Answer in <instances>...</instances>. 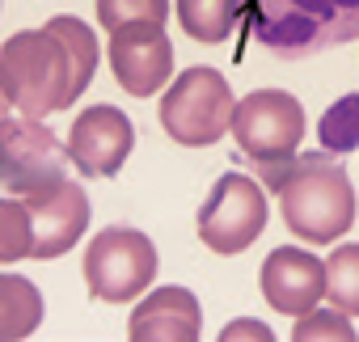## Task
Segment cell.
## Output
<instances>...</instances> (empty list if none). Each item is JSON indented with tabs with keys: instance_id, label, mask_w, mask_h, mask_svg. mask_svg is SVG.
<instances>
[{
	"instance_id": "6da1fadb",
	"label": "cell",
	"mask_w": 359,
	"mask_h": 342,
	"mask_svg": "<svg viewBox=\"0 0 359 342\" xmlns=\"http://www.w3.org/2000/svg\"><path fill=\"white\" fill-rule=\"evenodd\" d=\"M97 72V39L81 18H51L43 30L9 34L0 47V93L13 114L68 110Z\"/></svg>"
},
{
	"instance_id": "7a4b0ae2",
	"label": "cell",
	"mask_w": 359,
	"mask_h": 342,
	"mask_svg": "<svg viewBox=\"0 0 359 342\" xmlns=\"http://www.w3.org/2000/svg\"><path fill=\"white\" fill-rule=\"evenodd\" d=\"M237 34L275 60H309L359 39V0H241Z\"/></svg>"
},
{
	"instance_id": "3957f363",
	"label": "cell",
	"mask_w": 359,
	"mask_h": 342,
	"mask_svg": "<svg viewBox=\"0 0 359 342\" xmlns=\"http://www.w3.org/2000/svg\"><path fill=\"white\" fill-rule=\"evenodd\" d=\"M279 212L292 237L325 245L351 233L355 224V186L334 152H304L292 160L287 178L275 186Z\"/></svg>"
},
{
	"instance_id": "277c9868",
	"label": "cell",
	"mask_w": 359,
	"mask_h": 342,
	"mask_svg": "<svg viewBox=\"0 0 359 342\" xmlns=\"http://www.w3.org/2000/svg\"><path fill=\"white\" fill-rule=\"evenodd\" d=\"M233 135L241 160H250L258 178L275 191L287 178L296 148L304 139V106L283 89H254L233 110Z\"/></svg>"
},
{
	"instance_id": "5b68a950",
	"label": "cell",
	"mask_w": 359,
	"mask_h": 342,
	"mask_svg": "<svg viewBox=\"0 0 359 342\" xmlns=\"http://www.w3.org/2000/svg\"><path fill=\"white\" fill-rule=\"evenodd\" d=\"M233 110H237V97H233L224 72L195 64L165 89L161 127L173 144L208 148V144L224 139V131H233Z\"/></svg>"
},
{
	"instance_id": "8992f818",
	"label": "cell",
	"mask_w": 359,
	"mask_h": 342,
	"mask_svg": "<svg viewBox=\"0 0 359 342\" xmlns=\"http://www.w3.org/2000/svg\"><path fill=\"white\" fill-rule=\"evenodd\" d=\"M85 283L102 304H131L156 283V245L140 228H102L85 249Z\"/></svg>"
},
{
	"instance_id": "52a82bcc",
	"label": "cell",
	"mask_w": 359,
	"mask_h": 342,
	"mask_svg": "<svg viewBox=\"0 0 359 342\" xmlns=\"http://www.w3.org/2000/svg\"><path fill=\"white\" fill-rule=\"evenodd\" d=\"M72 148L60 144L39 118L26 114H5L0 123V182L9 195H34L68 178L72 169Z\"/></svg>"
},
{
	"instance_id": "ba28073f",
	"label": "cell",
	"mask_w": 359,
	"mask_h": 342,
	"mask_svg": "<svg viewBox=\"0 0 359 342\" xmlns=\"http://www.w3.org/2000/svg\"><path fill=\"white\" fill-rule=\"evenodd\" d=\"M266 228V195L245 174H220L199 207V241L212 254H241Z\"/></svg>"
},
{
	"instance_id": "9c48e42d",
	"label": "cell",
	"mask_w": 359,
	"mask_h": 342,
	"mask_svg": "<svg viewBox=\"0 0 359 342\" xmlns=\"http://www.w3.org/2000/svg\"><path fill=\"white\" fill-rule=\"evenodd\" d=\"M22 207H26L30 237H34L30 258H60L89 228V199H85L81 182H72V178H64L47 191L22 195Z\"/></svg>"
},
{
	"instance_id": "30bf717a",
	"label": "cell",
	"mask_w": 359,
	"mask_h": 342,
	"mask_svg": "<svg viewBox=\"0 0 359 342\" xmlns=\"http://www.w3.org/2000/svg\"><path fill=\"white\" fill-rule=\"evenodd\" d=\"M68 148L85 178H114L135 148V127L118 106H89L72 123Z\"/></svg>"
},
{
	"instance_id": "8fae6325",
	"label": "cell",
	"mask_w": 359,
	"mask_h": 342,
	"mask_svg": "<svg viewBox=\"0 0 359 342\" xmlns=\"http://www.w3.org/2000/svg\"><path fill=\"white\" fill-rule=\"evenodd\" d=\"M262 296L283 317H300L317 308L325 296V262L292 245L271 249V258L262 262Z\"/></svg>"
},
{
	"instance_id": "7c38bea8",
	"label": "cell",
	"mask_w": 359,
	"mask_h": 342,
	"mask_svg": "<svg viewBox=\"0 0 359 342\" xmlns=\"http://www.w3.org/2000/svg\"><path fill=\"white\" fill-rule=\"evenodd\" d=\"M110 68L131 97H152L173 72V43L165 39V30L110 34Z\"/></svg>"
},
{
	"instance_id": "4fadbf2b",
	"label": "cell",
	"mask_w": 359,
	"mask_h": 342,
	"mask_svg": "<svg viewBox=\"0 0 359 342\" xmlns=\"http://www.w3.org/2000/svg\"><path fill=\"white\" fill-rule=\"evenodd\" d=\"M203 329V308L195 300V292L187 287H156L148 292L135 313H131V325L127 334L135 342H195Z\"/></svg>"
},
{
	"instance_id": "5bb4252c",
	"label": "cell",
	"mask_w": 359,
	"mask_h": 342,
	"mask_svg": "<svg viewBox=\"0 0 359 342\" xmlns=\"http://www.w3.org/2000/svg\"><path fill=\"white\" fill-rule=\"evenodd\" d=\"M177 22L195 43H224L237 34L241 0H177Z\"/></svg>"
},
{
	"instance_id": "9a60e30c",
	"label": "cell",
	"mask_w": 359,
	"mask_h": 342,
	"mask_svg": "<svg viewBox=\"0 0 359 342\" xmlns=\"http://www.w3.org/2000/svg\"><path fill=\"white\" fill-rule=\"evenodd\" d=\"M43 321V296L22 275H0V338H26Z\"/></svg>"
},
{
	"instance_id": "2e32d148",
	"label": "cell",
	"mask_w": 359,
	"mask_h": 342,
	"mask_svg": "<svg viewBox=\"0 0 359 342\" xmlns=\"http://www.w3.org/2000/svg\"><path fill=\"white\" fill-rule=\"evenodd\" d=\"M169 0H97V26L106 34L165 30Z\"/></svg>"
},
{
	"instance_id": "e0dca14e",
	"label": "cell",
	"mask_w": 359,
	"mask_h": 342,
	"mask_svg": "<svg viewBox=\"0 0 359 342\" xmlns=\"http://www.w3.org/2000/svg\"><path fill=\"white\" fill-rule=\"evenodd\" d=\"M325 300L330 308L359 317V245H338L325 258Z\"/></svg>"
},
{
	"instance_id": "ac0fdd59",
	"label": "cell",
	"mask_w": 359,
	"mask_h": 342,
	"mask_svg": "<svg viewBox=\"0 0 359 342\" xmlns=\"http://www.w3.org/2000/svg\"><path fill=\"white\" fill-rule=\"evenodd\" d=\"M317 139H321V148L334 152V156L359 152V93L338 97V102L321 114V123H317Z\"/></svg>"
},
{
	"instance_id": "d6986e66",
	"label": "cell",
	"mask_w": 359,
	"mask_h": 342,
	"mask_svg": "<svg viewBox=\"0 0 359 342\" xmlns=\"http://www.w3.org/2000/svg\"><path fill=\"white\" fill-rule=\"evenodd\" d=\"M30 220H26V207L22 199H5L0 203V258L5 262H18V258H30Z\"/></svg>"
},
{
	"instance_id": "ffe728a7",
	"label": "cell",
	"mask_w": 359,
	"mask_h": 342,
	"mask_svg": "<svg viewBox=\"0 0 359 342\" xmlns=\"http://www.w3.org/2000/svg\"><path fill=\"white\" fill-rule=\"evenodd\" d=\"M292 338H296V342H325V338H334V342H351L355 329H351V317L338 313V308H309V313H300Z\"/></svg>"
},
{
	"instance_id": "44dd1931",
	"label": "cell",
	"mask_w": 359,
	"mask_h": 342,
	"mask_svg": "<svg viewBox=\"0 0 359 342\" xmlns=\"http://www.w3.org/2000/svg\"><path fill=\"white\" fill-rule=\"evenodd\" d=\"M220 338H224V342H237V338H258V342H271L275 334H271L262 321H229V325L220 329Z\"/></svg>"
}]
</instances>
